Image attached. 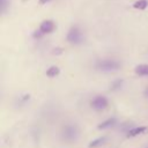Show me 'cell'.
I'll return each instance as SVG.
<instances>
[{"instance_id": "cell-1", "label": "cell", "mask_w": 148, "mask_h": 148, "mask_svg": "<svg viewBox=\"0 0 148 148\" xmlns=\"http://www.w3.org/2000/svg\"><path fill=\"white\" fill-rule=\"evenodd\" d=\"M79 128L75 126V125H67L64 127L62 132H61V136L65 141L67 142H73V141H76L77 138H79Z\"/></svg>"}, {"instance_id": "cell-2", "label": "cell", "mask_w": 148, "mask_h": 148, "mask_svg": "<svg viewBox=\"0 0 148 148\" xmlns=\"http://www.w3.org/2000/svg\"><path fill=\"white\" fill-rule=\"evenodd\" d=\"M121 67L120 62L113 59H103L96 62V68L101 71H116Z\"/></svg>"}, {"instance_id": "cell-3", "label": "cell", "mask_w": 148, "mask_h": 148, "mask_svg": "<svg viewBox=\"0 0 148 148\" xmlns=\"http://www.w3.org/2000/svg\"><path fill=\"white\" fill-rule=\"evenodd\" d=\"M67 40L71 44H75V45L81 44L83 42V34L77 25H74L69 29V31L67 34Z\"/></svg>"}, {"instance_id": "cell-4", "label": "cell", "mask_w": 148, "mask_h": 148, "mask_svg": "<svg viewBox=\"0 0 148 148\" xmlns=\"http://www.w3.org/2000/svg\"><path fill=\"white\" fill-rule=\"evenodd\" d=\"M108 104H109L108 98L104 97V96H96V97L91 101V103H90L91 108L95 109V110H97V111L104 110V109L108 106Z\"/></svg>"}, {"instance_id": "cell-5", "label": "cell", "mask_w": 148, "mask_h": 148, "mask_svg": "<svg viewBox=\"0 0 148 148\" xmlns=\"http://www.w3.org/2000/svg\"><path fill=\"white\" fill-rule=\"evenodd\" d=\"M56 25H54V22L51 21V20H46V21H43L39 25V30L43 32V34H50L54 30Z\"/></svg>"}, {"instance_id": "cell-6", "label": "cell", "mask_w": 148, "mask_h": 148, "mask_svg": "<svg viewBox=\"0 0 148 148\" xmlns=\"http://www.w3.org/2000/svg\"><path fill=\"white\" fill-rule=\"evenodd\" d=\"M135 74L140 75V76H147L148 75V65L147 64H142V65H138L134 68Z\"/></svg>"}, {"instance_id": "cell-7", "label": "cell", "mask_w": 148, "mask_h": 148, "mask_svg": "<svg viewBox=\"0 0 148 148\" xmlns=\"http://www.w3.org/2000/svg\"><path fill=\"white\" fill-rule=\"evenodd\" d=\"M147 127L146 126H139V127H133V128H130V131L127 132V136H135V135H139L143 132H146Z\"/></svg>"}, {"instance_id": "cell-8", "label": "cell", "mask_w": 148, "mask_h": 148, "mask_svg": "<svg viewBox=\"0 0 148 148\" xmlns=\"http://www.w3.org/2000/svg\"><path fill=\"white\" fill-rule=\"evenodd\" d=\"M114 124H116V118H109V119L104 120L103 123H101V124L97 126V128H98V130H105V128H109V127L113 126Z\"/></svg>"}, {"instance_id": "cell-9", "label": "cell", "mask_w": 148, "mask_h": 148, "mask_svg": "<svg viewBox=\"0 0 148 148\" xmlns=\"http://www.w3.org/2000/svg\"><path fill=\"white\" fill-rule=\"evenodd\" d=\"M59 73H60V69H59L57 66H51V67L46 71V76H49V77H54V76L59 75Z\"/></svg>"}, {"instance_id": "cell-10", "label": "cell", "mask_w": 148, "mask_h": 148, "mask_svg": "<svg viewBox=\"0 0 148 148\" xmlns=\"http://www.w3.org/2000/svg\"><path fill=\"white\" fill-rule=\"evenodd\" d=\"M105 142V136H101V138H97L95 140H92L90 143H89V148H96L101 145H103Z\"/></svg>"}, {"instance_id": "cell-11", "label": "cell", "mask_w": 148, "mask_h": 148, "mask_svg": "<svg viewBox=\"0 0 148 148\" xmlns=\"http://www.w3.org/2000/svg\"><path fill=\"white\" fill-rule=\"evenodd\" d=\"M147 6H148V2H147L146 0H139V1H135L134 5H133V7H134L135 9H146Z\"/></svg>"}, {"instance_id": "cell-12", "label": "cell", "mask_w": 148, "mask_h": 148, "mask_svg": "<svg viewBox=\"0 0 148 148\" xmlns=\"http://www.w3.org/2000/svg\"><path fill=\"white\" fill-rule=\"evenodd\" d=\"M121 83H123V80H116V81L112 83V86H111V90L118 89V88L121 86Z\"/></svg>"}, {"instance_id": "cell-13", "label": "cell", "mask_w": 148, "mask_h": 148, "mask_svg": "<svg viewBox=\"0 0 148 148\" xmlns=\"http://www.w3.org/2000/svg\"><path fill=\"white\" fill-rule=\"evenodd\" d=\"M42 35H44V34H43L40 30H38V31H35V34H34V37H35V38H39Z\"/></svg>"}, {"instance_id": "cell-14", "label": "cell", "mask_w": 148, "mask_h": 148, "mask_svg": "<svg viewBox=\"0 0 148 148\" xmlns=\"http://www.w3.org/2000/svg\"><path fill=\"white\" fill-rule=\"evenodd\" d=\"M49 1H51V0H39V3H40V5H44V3L49 2Z\"/></svg>"}, {"instance_id": "cell-15", "label": "cell", "mask_w": 148, "mask_h": 148, "mask_svg": "<svg viewBox=\"0 0 148 148\" xmlns=\"http://www.w3.org/2000/svg\"><path fill=\"white\" fill-rule=\"evenodd\" d=\"M54 53H61V49H57V50H54Z\"/></svg>"}, {"instance_id": "cell-16", "label": "cell", "mask_w": 148, "mask_h": 148, "mask_svg": "<svg viewBox=\"0 0 148 148\" xmlns=\"http://www.w3.org/2000/svg\"><path fill=\"white\" fill-rule=\"evenodd\" d=\"M145 94H146V96H148V88L146 89V91H145Z\"/></svg>"}, {"instance_id": "cell-17", "label": "cell", "mask_w": 148, "mask_h": 148, "mask_svg": "<svg viewBox=\"0 0 148 148\" xmlns=\"http://www.w3.org/2000/svg\"><path fill=\"white\" fill-rule=\"evenodd\" d=\"M22 1H27V0H22Z\"/></svg>"}]
</instances>
